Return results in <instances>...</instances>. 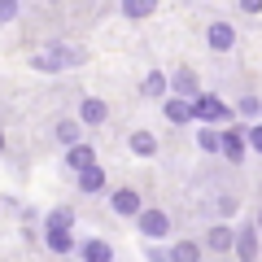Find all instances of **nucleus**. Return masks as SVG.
<instances>
[{"instance_id": "8", "label": "nucleus", "mask_w": 262, "mask_h": 262, "mask_svg": "<svg viewBox=\"0 0 262 262\" xmlns=\"http://www.w3.org/2000/svg\"><path fill=\"white\" fill-rule=\"evenodd\" d=\"M70 170H79V175H83V170H92L96 166V158H92V149H88V144H75V149H70Z\"/></svg>"}, {"instance_id": "16", "label": "nucleus", "mask_w": 262, "mask_h": 262, "mask_svg": "<svg viewBox=\"0 0 262 262\" xmlns=\"http://www.w3.org/2000/svg\"><path fill=\"white\" fill-rule=\"evenodd\" d=\"M166 118L170 122H188V118H192V101H179V96L166 101Z\"/></svg>"}, {"instance_id": "23", "label": "nucleus", "mask_w": 262, "mask_h": 262, "mask_svg": "<svg viewBox=\"0 0 262 262\" xmlns=\"http://www.w3.org/2000/svg\"><path fill=\"white\" fill-rule=\"evenodd\" d=\"M258 110H262V101H253V96H245V101H241V114H245V118H258Z\"/></svg>"}, {"instance_id": "19", "label": "nucleus", "mask_w": 262, "mask_h": 262, "mask_svg": "<svg viewBox=\"0 0 262 262\" xmlns=\"http://www.w3.org/2000/svg\"><path fill=\"white\" fill-rule=\"evenodd\" d=\"M57 140L70 144V149H75V144H83V140H79V122H57Z\"/></svg>"}, {"instance_id": "28", "label": "nucleus", "mask_w": 262, "mask_h": 262, "mask_svg": "<svg viewBox=\"0 0 262 262\" xmlns=\"http://www.w3.org/2000/svg\"><path fill=\"white\" fill-rule=\"evenodd\" d=\"M258 227H262V214H258Z\"/></svg>"}, {"instance_id": "26", "label": "nucleus", "mask_w": 262, "mask_h": 262, "mask_svg": "<svg viewBox=\"0 0 262 262\" xmlns=\"http://www.w3.org/2000/svg\"><path fill=\"white\" fill-rule=\"evenodd\" d=\"M249 144H253V149H258V153H262V122H258V127H253V131H249Z\"/></svg>"}, {"instance_id": "14", "label": "nucleus", "mask_w": 262, "mask_h": 262, "mask_svg": "<svg viewBox=\"0 0 262 262\" xmlns=\"http://www.w3.org/2000/svg\"><path fill=\"white\" fill-rule=\"evenodd\" d=\"M83 258H88V262H110L114 249H110V241H88V245H83Z\"/></svg>"}, {"instance_id": "6", "label": "nucleus", "mask_w": 262, "mask_h": 262, "mask_svg": "<svg viewBox=\"0 0 262 262\" xmlns=\"http://www.w3.org/2000/svg\"><path fill=\"white\" fill-rule=\"evenodd\" d=\"M236 253H241V262H253V258H258V232H253V227L236 232Z\"/></svg>"}, {"instance_id": "5", "label": "nucleus", "mask_w": 262, "mask_h": 262, "mask_svg": "<svg viewBox=\"0 0 262 262\" xmlns=\"http://www.w3.org/2000/svg\"><path fill=\"white\" fill-rule=\"evenodd\" d=\"M206 39H210V48H214V53H227V48L236 44V31L227 27V22H214V27L206 31Z\"/></svg>"}, {"instance_id": "2", "label": "nucleus", "mask_w": 262, "mask_h": 262, "mask_svg": "<svg viewBox=\"0 0 262 262\" xmlns=\"http://www.w3.org/2000/svg\"><path fill=\"white\" fill-rule=\"evenodd\" d=\"M140 232H144V241H162L170 232V219L162 210H140Z\"/></svg>"}, {"instance_id": "11", "label": "nucleus", "mask_w": 262, "mask_h": 262, "mask_svg": "<svg viewBox=\"0 0 262 262\" xmlns=\"http://www.w3.org/2000/svg\"><path fill=\"white\" fill-rule=\"evenodd\" d=\"M105 118H110V105L96 101V96H88V101H83V122H92V127H96V122H105Z\"/></svg>"}, {"instance_id": "25", "label": "nucleus", "mask_w": 262, "mask_h": 262, "mask_svg": "<svg viewBox=\"0 0 262 262\" xmlns=\"http://www.w3.org/2000/svg\"><path fill=\"white\" fill-rule=\"evenodd\" d=\"M144 253H149V262H170V253H166V249H158V245H149Z\"/></svg>"}, {"instance_id": "4", "label": "nucleus", "mask_w": 262, "mask_h": 262, "mask_svg": "<svg viewBox=\"0 0 262 262\" xmlns=\"http://www.w3.org/2000/svg\"><path fill=\"white\" fill-rule=\"evenodd\" d=\"M192 118H206V122H223L227 110L219 105V96H196L192 101Z\"/></svg>"}, {"instance_id": "24", "label": "nucleus", "mask_w": 262, "mask_h": 262, "mask_svg": "<svg viewBox=\"0 0 262 262\" xmlns=\"http://www.w3.org/2000/svg\"><path fill=\"white\" fill-rule=\"evenodd\" d=\"M18 18V5H13V0H0V22H13Z\"/></svg>"}, {"instance_id": "3", "label": "nucleus", "mask_w": 262, "mask_h": 262, "mask_svg": "<svg viewBox=\"0 0 262 262\" xmlns=\"http://www.w3.org/2000/svg\"><path fill=\"white\" fill-rule=\"evenodd\" d=\"M219 136H223V144H219V149H223V158L227 162H241L245 158V144H249V131H219Z\"/></svg>"}, {"instance_id": "21", "label": "nucleus", "mask_w": 262, "mask_h": 262, "mask_svg": "<svg viewBox=\"0 0 262 262\" xmlns=\"http://www.w3.org/2000/svg\"><path fill=\"white\" fill-rule=\"evenodd\" d=\"M196 144H201L206 153H219V144H223V136H219V131H201V136H196Z\"/></svg>"}, {"instance_id": "1", "label": "nucleus", "mask_w": 262, "mask_h": 262, "mask_svg": "<svg viewBox=\"0 0 262 262\" xmlns=\"http://www.w3.org/2000/svg\"><path fill=\"white\" fill-rule=\"evenodd\" d=\"M79 61H83V48H75V44H44L35 57H31V66H35V70H44V75L75 70Z\"/></svg>"}, {"instance_id": "12", "label": "nucleus", "mask_w": 262, "mask_h": 262, "mask_svg": "<svg viewBox=\"0 0 262 262\" xmlns=\"http://www.w3.org/2000/svg\"><path fill=\"white\" fill-rule=\"evenodd\" d=\"M206 245H210V249H219V253H223V249H232V245H236V236L227 232L223 223H219V227H210V236H206Z\"/></svg>"}, {"instance_id": "15", "label": "nucleus", "mask_w": 262, "mask_h": 262, "mask_svg": "<svg viewBox=\"0 0 262 262\" xmlns=\"http://www.w3.org/2000/svg\"><path fill=\"white\" fill-rule=\"evenodd\" d=\"M79 188H83V192H101V188H105V170L101 166L83 170V175H79Z\"/></svg>"}, {"instance_id": "10", "label": "nucleus", "mask_w": 262, "mask_h": 262, "mask_svg": "<svg viewBox=\"0 0 262 262\" xmlns=\"http://www.w3.org/2000/svg\"><path fill=\"white\" fill-rule=\"evenodd\" d=\"M131 153H136V158H153V153H158V140H153L149 131H136V136H131Z\"/></svg>"}, {"instance_id": "13", "label": "nucleus", "mask_w": 262, "mask_h": 262, "mask_svg": "<svg viewBox=\"0 0 262 262\" xmlns=\"http://www.w3.org/2000/svg\"><path fill=\"white\" fill-rule=\"evenodd\" d=\"M44 245L53 253H70V249H75V236H70V232H44Z\"/></svg>"}, {"instance_id": "7", "label": "nucleus", "mask_w": 262, "mask_h": 262, "mask_svg": "<svg viewBox=\"0 0 262 262\" xmlns=\"http://www.w3.org/2000/svg\"><path fill=\"white\" fill-rule=\"evenodd\" d=\"M114 210H118V214H136V219H140V196H136V192H131V188H118V192H114Z\"/></svg>"}, {"instance_id": "22", "label": "nucleus", "mask_w": 262, "mask_h": 262, "mask_svg": "<svg viewBox=\"0 0 262 262\" xmlns=\"http://www.w3.org/2000/svg\"><path fill=\"white\" fill-rule=\"evenodd\" d=\"M122 13H127V18H149L153 5H122Z\"/></svg>"}, {"instance_id": "20", "label": "nucleus", "mask_w": 262, "mask_h": 262, "mask_svg": "<svg viewBox=\"0 0 262 262\" xmlns=\"http://www.w3.org/2000/svg\"><path fill=\"white\" fill-rule=\"evenodd\" d=\"M140 92L158 101V96H166V79H162V75H149V79H144V83H140Z\"/></svg>"}, {"instance_id": "9", "label": "nucleus", "mask_w": 262, "mask_h": 262, "mask_svg": "<svg viewBox=\"0 0 262 262\" xmlns=\"http://www.w3.org/2000/svg\"><path fill=\"white\" fill-rule=\"evenodd\" d=\"M175 92H179V101H196V96H201L196 92V75L192 70H179L175 75Z\"/></svg>"}, {"instance_id": "18", "label": "nucleus", "mask_w": 262, "mask_h": 262, "mask_svg": "<svg viewBox=\"0 0 262 262\" xmlns=\"http://www.w3.org/2000/svg\"><path fill=\"white\" fill-rule=\"evenodd\" d=\"M70 223H75V214H70V210H53L44 232H70Z\"/></svg>"}, {"instance_id": "27", "label": "nucleus", "mask_w": 262, "mask_h": 262, "mask_svg": "<svg viewBox=\"0 0 262 262\" xmlns=\"http://www.w3.org/2000/svg\"><path fill=\"white\" fill-rule=\"evenodd\" d=\"M0 149H5V131H0Z\"/></svg>"}, {"instance_id": "17", "label": "nucleus", "mask_w": 262, "mask_h": 262, "mask_svg": "<svg viewBox=\"0 0 262 262\" xmlns=\"http://www.w3.org/2000/svg\"><path fill=\"white\" fill-rule=\"evenodd\" d=\"M196 258H201V249H196L192 241H179L175 249H170V262H196Z\"/></svg>"}]
</instances>
